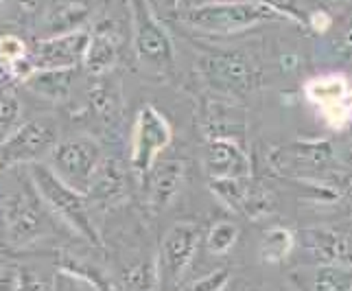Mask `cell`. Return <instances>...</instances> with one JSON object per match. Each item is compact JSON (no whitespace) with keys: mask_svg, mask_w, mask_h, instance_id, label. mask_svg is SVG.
Wrapping results in <instances>:
<instances>
[{"mask_svg":"<svg viewBox=\"0 0 352 291\" xmlns=\"http://www.w3.org/2000/svg\"><path fill=\"white\" fill-rule=\"evenodd\" d=\"M228 278H230L228 270H217L195 281L186 291H221L228 285Z\"/></svg>","mask_w":352,"mask_h":291,"instance_id":"26","label":"cell"},{"mask_svg":"<svg viewBox=\"0 0 352 291\" xmlns=\"http://www.w3.org/2000/svg\"><path fill=\"white\" fill-rule=\"evenodd\" d=\"M90 31L79 29L70 33L48 35L29 48V57L35 70H66L83 64L88 51Z\"/></svg>","mask_w":352,"mask_h":291,"instance_id":"9","label":"cell"},{"mask_svg":"<svg viewBox=\"0 0 352 291\" xmlns=\"http://www.w3.org/2000/svg\"><path fill=\"white\" fill-rule=\"evenodd\" d=\"M123 283L129 291H157L155 259H142L125 268Z\"/></svg>","mask_w":352,"mask_h":291,"instance_id":"21","label":"cell"},{"mask_svg":"<svg viewBox=\"0 0 352 291\" xmlns=\"http://www.w3.org/2000/svg\"><path fill=\"white\" fill-rule=\"evenodd\" d=\"M77 79V68H66V70H35L33 75L24 81L33 94L42 96L44 101L51 103H62L70 99L72 86Z\"/></svg>","mask_w":352,"mask_h":291,"instance_id":"18","label":"cell"},{"mask_svg":"<svg viewBox=\"0 0 352 291\" xmlns=\"http://www.w3.org/2000/svg\"><path fill=\"white\" fill-rule=\"evenodd\" d=\"M305 246L318 254L326 265H348L352 268V241L333 230H307L302 233Z\"/></svg>","mask_w":352,"mask_h":291,"instance_id":"17","label":"cell"},{"mask_svg":"<svg viewBox=\"0 0 352 291\" xmlns=\"http://www.w3.org/2000/svg\"><path fill=\"white\" fill-rule=\"evenodd\" d=\"M291 281L300 291H352V270L342 265H322L307 272H294Z\"/></svg>","mask_w":352,"mask_h":291,"instance_id":"19","label":"cell"},{"mask_svg":"<svg viewBox=\"0 0 352 291\" xmlns=\"http://www.w3.org/2000/svg\"><path fill=\"white\" fill-rule=\"evenodd\" d=\"M184 291H186V289H184Z\"/></svg>","mask_w":352,"mask_h":291,"instance_id":"33","label":"cell"},{"mask_svg":"<svg viewBox=\"0 0 352 291\" xmlns=\"http://www.w3.org/2000/svg\"><path fill=\"white\" fill-rule=\"evenodd\" d=\"M305 92L333 127H344L352 118V88L344 75L315 77L305 86Z\"/></svg>","mask_w":352,"mask_h":291,"instance_id":"10","label":"cell"},{"mask_svg":"<svg viewBox=\"0 0 352 291\" xmlns=\"http://www.w3.org/2000/svg\"><path fill=\"white\" fill-rule=\"evenodd\" d=\"M62 5H86L88 7V0H57Z\"/></svg>","mask_w":352,"mask_h":291,"instance_id":"32","label":"cell"},{"mask_svg":"<svg viewBox=\"0 0 352 291\" xmlns=\"http://www.w3.org/2000/svg\"><path fill=\"white\" fill-rule=\"evenodd\" d=\"M127 195V175L114 158H103V162L96 169V173L86 191L90 206L107 211L112 206H118Z\"/></svg>","mask_w":352,"mask_h":291,"instance_id":"13","label":"cell"},{"mask_svg":"<svg viewBox=\"0 0 352 291\" xmlns=\"http://www.w3.org/2000/svg\"><path fill=\"white\" fill-rule=\"evenodd\" d=\"M22 125V103L16 92L0 86V144Z\"/></svg>","mask_w":352,"mask_h":291,"instance_id":"20","label":"cell"},{"mask_svg":"<svg viewBox=\"0 0 352 291\" xmlns=\"http://www.w3.org/2000/svg\"><path fill=\"white\" fill-rule=\"evenodd\" d=\"M18 169L5 171V186L0 188V226L9 248H27L55 230V217L44 206L29 173L20 175Z\"/></svg>","mask_w":352,"mask_h":291,"instance_id":"1","label":"cell"},{"mask_svg":"<svg viewBox=\"0 0 352 291\" xmlns=\"http://www.w3.org/2000/svg\"><path fill=\"white\" fill-rule=\"evenodd\" d=\"M7 7V14L16 22L35 24L42 16H48V0H0Z\"/></svg>","mask_w":352,"mask_h":291,"instance_id":"23","label":"cell"},{"mask_svg":"<svg viewBox=\"0 0 352 291\" xmlns=\"http://www.w3.org/2000/svg\"><path fill=\"white\" fill-rule=\"evenodd\" d=\"M147 180V204L153 211H164L171 206L175 195L184 182V164L179 160H164L155 162L149 173L144 175Z\"/></svg>","mask_w":352,"mask_h":291,"instance_id":"16","label":"cell"},{"mask_svg":"<svg viewBox=\"0 0 352 291\" xmlns=\"http://www.w3.org/2000/svg\"><path fill=\"white\" fill-rule=\"evenodd\" d=\"M311 24H313L315 31H326V29L331 27V16H326L324 11H318V14L313 16Z\"/></svg>","mask_w":352,"mask_h":291,"instance_id":"29","label":"cell"},{"mask_svg":"<svg viewBox=\"0 0 352 291\" xmlns=\"http://www.w3.org/2000/svg\"><path fill=\"white\" fill-rule=\"evenodd\" d=\"M201 239V226L192 222H179L166 230L155 259L157 291H177L182 276L195 259Z\"/></svg>","mask_w":352,"mask_h":291,"instance_id":"7","label":"cell"},{"mask_svg":"<svg viewBox=\"0 0 352 291\" xmlns=\"http://www.w3.org/2000/svg\"><path fill=\"white\" fill-rule=\"evenodd\" d=\"M294 250V237L285 228H272L263 237V259L270 263H278L287 259Z\"/></svg>","mask_w":352,"mask_h":291,"instance_id":"22","label":"cell"},{"mask_svg":"<svg viewBox=\"0 0 352 291\" xmlns=\"http://www.w3.org/2000/svg\"><path fill=\"white\" fill-rule=\"evenodd\" d=\"M131 20V48L136 53L140 66L153 70L157 75L171 72L175 64L173 40L149 0H129Z\"/></svg>","mask_w":352,"mask_h":291,"instance_id":"3","label":"cell"},{"mask_svg":"<svg viewBox=\"0 0 352 291\" xmlns=\"http://www.w3.org/2000/svg\"><path fill=\"white\" fill-rule=\"evenodd\" d=\"M199 64L206 79L226 92H248L256 86L252 64L239 53H214L204 57Z\"/></svg>","mask_w":352,"mask_h":291,"instance_id":"12","label":"cell"},{"mask_svg":"<svg viewBox=\"0 0 352 291\" xmlns=\"http://www.w3.org/2000/svg\"><path fill=\"white\" fill-rule=\"evenodd\" d=\"M59 140H62V125L55 116H35L31 120H24L14 134L0 144V171L44 162Z\"/></svg>","mask_w":352,"mask_h":291,"instance_id":"5","label":"cell"},{"mask_svg":"<svg viewBox=\"0 0 352 291\" xmlns=\"http://www.w3.org/2000/svg\"><path fill=\"white\" fill-rule=\"evenodd\" d=\"M90 31L88 51L83 57V66L94 77L107 75L118 62L120 46H123V29L114 18H99Z\"/></svg>","mask_w":352,"mask_h":291,"instance_id":"11","label":"cell"},{"mask_svg":"<svg viewBox=\"0 0 352 291\" xmlns=\"http://www.w3.org/2000/svg\"><path fill=\"white\" fill-rule=\"evenodd\" d=\"M103 149L94 136H72L62 138L51 155L46 158V164L53 169V173L66 182L79 193H86L96 169L103 162Z\"/></svg>","mask_w":352,"mask_h":291,"instance_id":"6","label":"cell"},{"mask_svg":"<svg viewBox=\"0 0 352 291\" xmlns=\"http://www.w3.org/2000/svg\"><path fill=\"white\" fill-rule=\"evenodd\" d=\"M18 274L16 265H3L0 268V291H18Z\"/></svg>","mask_w":352,"mask_h":291,"instance_id":"28","label":"cell"},{"mask_svg":"<svg viewBox=\"0 0 352 291\" xmlns=\"http://www.w3.org/2000/svg\"><path fill=\"white\" fill-rule=\"evenodd\" d=\"M204 164L214 180H241L250 173L245 151L228 138H212L206 144Z\"/></svg>","mask_w":352,"mask_h":291,"instance_id":"14","label":"cell"},{"mask_svg":"<svg viewBox=\"0 0 352 291\" xmlns=\"http://www.w3.org/2000/svg\"><path fill=\"white\" fill-rule=\"evenodd\" d=\"M88 110L103 127L112 129L118 125L120 116H123V88L110 72L96 77L88 88Z\"/></svg>","mask_w":352,"mask_h":291,"instance_id":"15","label":"cell"},{"mask_svg":"<svg viewBox=\"0 0 352 291\" xmlns=\"http://www.w3.org/2000/svg\"><path fill=\"white\" fill-rule=\"evenodd\" d=\"M18 291H51V287H48L33 270L20 268V274H18Z\"/></svg>","mask_w":352,"mask_h":291,"instance_id":"27","label":"cell"},{"mask_svg":"<svg viewBox=\"0 0 352 291\" xmlns=\"http://www.w3.org/2000/svg\"><path fill=\"white\" fill-rule=\"evenodd\" d=\"M239 237V228L232 222H219L210 228L208 237H206V250L210 254H226L234 246Z\"/></svg>","mask_w":352,"mask_h":291,"instance_id":"24","label":"cell"},{"mask_svg":"<svg viewBox=\"0 0 352 291\" xmlns=\"http://www.w3.org/2000/svg\"><path fill=\"white\" fill-rule=\"evenodd\" d=\"M149 3H151V7H153V9H155V5H157L162 11H171V9H175V7H177L179 0H149Z\"/></svg>","mask_w":352,"mask_h":291,"instance_id":"30","label":"cell"},{"mask_svg":"<svg viewBox=\"0 0 352 291\" xmlns=\"http://www.w3.org/2000/svg\"><path fill=\"white\" fill-rule=\"evenodd\" d=\"M29 57V46L24 44V40L16 33H7L0 38V66L9 72L11 66H16L18 62Z\"/></svg>","mask_w":352,"mask_h":291,"instance_id":"25","label":"cell"},{"mask_svg":"<svg viewBox=\"0 0 352 291\" xmlns=\"http://www.w3.org/2000/svg\"><path fill=\"white\" fill-rule=\"evenodd\" d=\"M280 16L289 18L265 3H206L184 9L179 20L204 33H236Z\"/></svg>","mask_w":352,"mask_h":291,"instance_id":"4","label":"cell"},{"mask_svg":"<svg viewBox=\"0 0 352 291\" xmlns=\"http://www.w3.org/2000/svg\"><path fill=\"white\" fill-rule=\"evenodd\" d=\"M342 44L348 46V48H352V22H350V27L344 31V35H342Z\"/></svg>","mask_w":352,"mask_h":291,"instance_id":"31","label":"cell"},{"mask_svg":"<svg viewBox=\"0 0 352 291\" xmlns=\"http://www.w3.org/2000/svg\"><path fill=\"white\" fill-rule=\"evenodd\" d=\"M27 173L33 182L35 191L42 197L44 206L55 219L66 226L70 233H75L77 237L86 239L88 244L101 248V233L96 228L92 219V206L86 197V193H79L72 186H68L66 182L59 180L53 169L46 162H33L29 164Z\"/></svg>","mask_w":352,"mask_h":291,"instance_id":"2","label":"cell"},{"mask_svg":"<svg viewBox=\"0 0 352 291\" xmlns=\"http://www.w3.org/2000/svg\"><path fill=\"white\" fill-rule=\"evenodd\" d=\"M173 140V129L166 116L153 105H144L133 120L131 129V149H129V166L133 173L147 175L160 155Z\"/></svg>","mask_w":352,"mask_h":291,"instance_id":"8","label":"cell"}]
</instances>
